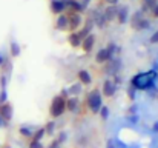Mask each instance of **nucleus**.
<instances>
[{
  "mask_svg": "<svg viewBox=\"0 0 158 148\" xmlns=\"http://www.w3.org/2000/svg\"><path fill=\"white\" fill-rule=\"evenodd\" d=\"M81 37L78 36V33L77 31H74V33H71L69 36H68V42H69V45L71 47H74V48H78V47H81Z\"/></svg>",
  "mask_w": 158,
  "mask_h": 148,
  "instance_id": "obj_7",
  "label": "nucleus"
},
{
  "mask_svg": "<svg viewBox=\"0 0 158 148\" xmlns=\"http://www.w3.org/2000/svg\"><path fill=\"white\" fill-rule=\"evenodd\" d=\"M109 57H110V49L103 48V49H100V51L97 52L95 60H97V63H105V62L109 60Z\"/></svg>",
  "mask_w": 158,
  "mask_h": 148,
  "instance_id": "obj_8",
  "label": "nucleus"
},
{
  "mask_svg": "<svg viewBox=\"0 0 158 148\" xmlns=\"http://www.w3.org/2000/svg\"><path fill=\"white\" fill-rule=\"evenodd\" d=\"M78 79H80V82H81L83 85H89V83L92 82L91 74H89L88 71H85V70H80V71H78Z\"/></svg>",
  "mask_w": 158,
  "mask_h": 148,
  "instance_id": "obj_9",
  "label": "nucleus"
},
{
  "mask_svg": "<svg viewBox=\"0 0 158 148\" xmlns=\"http://www.w3.org/2000/svg\"><path fill=\"white\" fill-rule=\"evenodd\" d=\"M55 28L58 31H66L68 29V17H66V14H58V17L55 20Z\"/></svg>",
  "mask_w": 158,
  "mask_h": 148,
  "instance_id": "obj_6",
  "label": "nucleus"
},
{
  "mask_svg": "<svg viewBox=\"0 0 158 148\" xmlns=\"http://www.w3.org/2000/svg\"><path fill=\"white\" fill-rule=\"evenodd\" d=\"M88 103H89V106L92 108V111L97 113V110L100 108V103H102L100 96H98L97 91H92V93H91V96H89V99H88Z\"/></svg>",
  "mask_w": 158,
  "mask_h": 148,
  "instance_id": "obj_5",
  "label": "nucleus"
},
{
  "mask_svg": "<svg viewBox=\"0 0 158 148\" xmlns=\"http://www.w3.org/2000/svg\"><path fill=\"white\" fill-rule=\"evenodd\" d=\"M106 2H107V3H109V5H115V3H117V2H118V0H106Z\"/></svg>",
  "mask_w": 158,
  "mask_h": 148,
  "instance_id": "obj_14",
  "label": "nucleus"
},
{
  "mask_svg": "<svg viewBox=\"0 0 158 148\" xmlns=\"http://www.w3.org/2000/svg\"><path fill=\"white\" fill-rule=\"evenodd\" d=\"M105 17L107 19V20H112L114 17H115V9L110 6L109 9H106V12H105Z\"/></svg>",
  "mask_w": 158,
  "mask_h": 148,
  "instance_id": "obj_11",
  "label": "nucleus"
},
{
  "mask_svg": "<svg viewBox=\"0 0 158 148\" xmlns=\"http://www.w3.org/2000/svg\"><path fill=\"white\" fill-rule=\"evenodd\" d=\"M95 47V36L94 34H88L86 37H83V40H81V48L85 52H91L92 49Z\"/></svg>",
  "mask_w": 158,
  "mask_h": 148,
  "instance_id": "obj_3",
  "label": "nucleus"
},
{
  "mask_svg": "<svg viewBox=\"0 0 158 148\" xmlns=\"http://www.w3.org/2000/svg\"><path fill=\"white\" fill-rule=\"evenodd\" d=\"M64 110H66V100L63 97H60V96H55L52 99V103H51V114L54 117L61 116Z\"/></svg>",
  "mask_w": 158,
  "mask_h": 148,
  "instance_id": "obj_2",
  "label": "nucleus"
},
{
  "mask_svg": "<svg viewBox=\"0 0 158 148\" xmlns=\"http://www.w3.org/2000/svg\"><path fill=\"white\" fill-rule=\"evenodd\" d=\"M66 17H68V29H71L72 33L77 31V29L81 26V23H83V22H81V16H80V12L68 11Z\"/></svg>",
  "mask_w": 158,
  "mask_h": 148,
  "instance_id": "obj_1",
  "label": "nucleus"
},
{
  "mask_svg": "<svg viewBox=\"0 0 158 148\" xmlns=\"http://www.w3.org/2000/svg\"><path fill=\"white\" fill-rule=\"evenodd\" d=\"M152 42H158V31L154 34V37H152Z\"/></svg>",
  "mask_w": 158,
  "mask_h": 148,
  "instance_id": "obj_13",
  "label": "nucleus"
},
{
  "mask_svg": "<svg viewBox=\"0 0 158 148\" xmlns=\"http://www.w3.org/2000/svg\"><path fill=\"white\" fill-rule=\"evenodd\" d=\"M103 93H105V96H107V97H110L115 93V85L110 80H106L105 83H103Z\"/></svg>",
  "mask_w": 158,
  "mask_h": 148,
  "instance_id": "obj_10",
  "label": "nucleus"
},
{
  "mask_svg": "<svg viewBox=\"0 0 158 148\" xmlns=\"http://www.w3.org/2000/svg\"><path fill=\"white\" fill-rule=\"evenodd\" d=\"M51 11H52L55 16L58 14H63L66 11V5H64V0H51V5H49Z\"/></svg>",
  "mask_w": 158,
  "mask_h": 148,
  "instance_id": "obj_4",
  "label": "nucleus"
},
{
  "mask_svg": "<svg viewBox=\"0 0 158 148\" xmlns=\"http://www.w3.org/2000/svg\"><path fill=\"white\" fill-rule=\"evenodd\" d=\"M152 11H154V12H152V14H154V17H158V6L157 5L152 8Z\"/></svg>",
  "mask_w": 158,
  "mask_h": 148,
  "instance_id": "obj_12",
  "label": "nucleus"
}]
</instances>
